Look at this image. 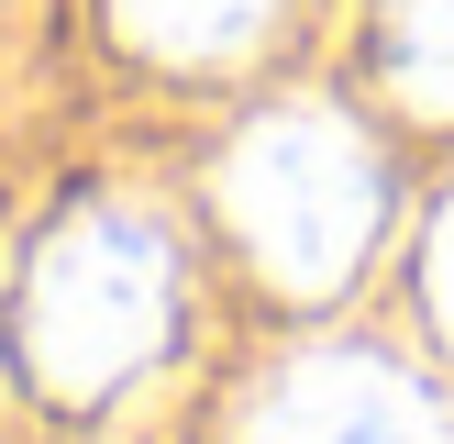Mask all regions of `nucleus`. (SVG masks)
<instances>
[{"instance_id": "obj_1", "label": "nucleus", "mask_w": 454, "mask_h": 444, "mask_svg": "<svg viewBox=\"0 0 454 444\" xmlns=\"http://www.w3.org/2000/svg\"><path fill=\"white\" fill-rule=\"evenodd\" d=\"M177 333V244L133 200H89L22 266V367L56 400H111Z\"/></svg>"}, {"instance_id": "obj_2", "label": "nucleus", "mask_w": 454, "mask_h": 444, "mask_svg": "<svg viewBox=\"0 0 454 444\" xmlns=\"http://www.w3.org/2000/svg\"><path fill=\"white\" fill-rule=\"evenodd\" d=\"M222 211H233V234L255 244V266L278 289L322 300V289H344L355 256L377 244V211H388V189H377V145L344 123V111L288 100V111H266V123L233 145V167H222Z\"/></svg>"}, {"instance_id": "obj_3", "label": "nucleus", "mask_w": 454, "mask_h": 444, "mask_svg": "<svg viewBox=\"0 0 454 444\" xmlns=\"http://www.w3.org/2000/svg\"><path fill=\"white\" fill-rule=\"evenodd\" d=\"M244 444H454V422L388 355H300L266 377Z\"/></svg>"}, {"instance_id": "obj_4", "label": "nucleus", "mask_w": 454, "mask_h": 444, "mask_svg": "<svg viewBox=\"0 0 454 444\" xmlns=\"http://www.w3.org/2000/svg\"><path fill=\"white\" fill-rule=\"evenodd\" d=\"M266 12H278V0H111V22H122L145 56H167V67L244 56V44L266 34Z\"/></svg>"}, {"instance_id": "obj_5", "label": "nucleus", "mask_w": 454, "mask_h": 444, "mask_svg": "<svg viewBox=\"0 0 454 444\" xmlns=\"http://www.w3.org/2000/svg\"><path fill=\"white\" fill-rule=\"evenodd\" d=\"M388 78L399 100L454 111V0H388Z\"/></svg>"}, {"instance_id": "obj_6", "label": "nucleus", "mask_w": 454, "mask_h": 444, "mask_svg": "<svg viewBox=\"0 0 454 444\" xmlns=\"http://www.w3.org/2000/svg\"><path fill=\"white\" fill-rule=\"evenodd\" d=\"M421 278H433V311H443V333H454V200H443V222H433V256H421Z\"/></svg>"}]
</instances>
